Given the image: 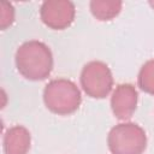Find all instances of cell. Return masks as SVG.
<instances>
[{"label":"cell","instance_id":"obj_11","mask_svg":"<svg viewBox=\"0 0 154 154\" xmlns=\"http://www.w3.org/2000/svg\"><path fill=\"white\" fill-rule=\"evenodd\" d=\"M149 5H150V6L154 8V1H150V2H149Z\"/></svg>","mask_w":154,"mask_h":154},{"label":"cell","instance_id":"obj_1","mask_svg":"<svg viewBox=\"0 0 154 154\" xmlns=\"http://www.w3.org/2000/svg\"><path fill=\"white\" fill-rule=\"evenodd\" d=\"M16 66L19 73L26 79L42 81L52 72V52L41 41L32 40L24 42L16 52Z\"/></svg>","mask_w":154,"mask_h":154},{"label":"cell","instance_id":"obj_5","mask_svg":"<svg viewBox=\"0 0 154 154\" xmlns=\"http://www.w3.org/2000/svg\"><path fill=\"white\" fill-rule=\"evenodd\" d=\"M75 5L71 1L48 0L41 5L40 16L48 28L63 30L71 25L75 19Z\"/></svg>","mask_w":154,"mask_h":154},{"label":"cell","instance_id":"obj_3","mask_svg":"<svg viewBox=\"0 0 154 154\" xmlns=\"http://www.w3.org/2000/svg\"><path fill=\"white\" fill-rule=\"evenodd\" d=\"M107 144L112 154H142L147 147V136L140 125L125 122L111 129Z\"/></svg>","mask_w":154,"mask_h":154},{"label":"cell","instance_id":"obj_6","mask_svg":"<svg viewBox=\"0 0 154 154\" xmlns=\"http://www.w3.org/2000/svg\"><path fill=\"white\" fill-rule=\"evenodd\" d=\"M137 99L138 94L132 84L123 83L117 85L111 96V108L113 114L120 120L131 118L136 111Z\"/></svg>","mask_w":154,"mask_h":154},{"label":"cell","instance_id":"obj_9","mask_svg":"<svg viewBox=\"0 0 154 154\" xmlns=\"http://www.w3.org/2000/svg\"><path fill=\"white\" fill-rule=\"evenodd\" d=\"M138 85L143 91L154 95V59L148 60L141 67L138 73Z\"/></svg>","mask_w":154,"mask_h":154},{"label":"cell","instance_id":"obj_4","mask_svg":"<svg viewBox=\"0 0 154 154\" xmlns=\"http://www.w3.org/2000/svg\"><path fill=\"white\" fill-rule=\"evenodd\" d=\"M81 84L88 96L103 99L111 93L113 87L112 72L105 63L90 61L82 69Z\"/></svg>","mask_w":154,"mask_h":154},{"label":"cell","instance_id":"obj_8","mask_svg":"<svg viewBox=\"0 0 154 154\" xmlns=\"http://www.w3.org/2000/svg\"><path fill=\"white\" fill-rule=\"evenodd\" d=\"M122 6L123 4L120 1L93 0L90 2V11L99 20H111L119 14Z\"/></svg>","mask_w":154,"mask_h":154},{"label":"cell","instance_id":"obj_2","mask_svg":"<svg viewBox=\"0 0 154 154\" xmlns=\"http://www.w3.org/2000/svg\"><path fill=\"white\" fill-rule=\"evenodd\" d=\"M43 101L51 112L66 116L78 109L82 101V95L72 81L57 78L52 79L45 87Z\"/></svg>","mask_w":154,"mask_h":154},{"label":"cell","instance_id":"obj_7","mask_svg":"<svg viewBox=\"0 0 154 154\" xmlns=\"http://www.w3.org/2000/svg\"><path fill=\"white\" fill-rule=\"evenodd\" d=\"M30 132L22 125L10 128L4 136L5 154H28L30 149Z\"/></svg>","mask_w":154,"mask_h":154},{"label":"cell","instance_id":"obj_10","mask_svg":"<svg viewBox=\"0 0 154 154\" xmlns=\"http://www.w3.org/2000/svg\"><path fill=\"white\" fill-rule=\"evenodd\" d=\"M14 20V8L7 1H1V12H0V28L5 30Z\"/></svg>","mask_w":154,"mask_h":154}]
</instances>
